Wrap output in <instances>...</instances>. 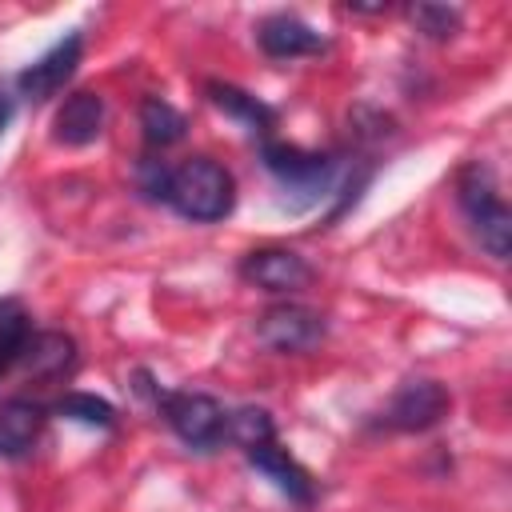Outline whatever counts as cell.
I'll return each mask as SVG.
<instances>
[{"mask_svg": "<svg viewBox=\"0 0 512 512\" xmlns=\"http://www.w3.org/2000/svg\"><path fill=\"white\" fill-rule=\"evenodd\" d=\"M160 200L172 204L184 220L212 224V220H224L232 212L236 184H232V172L224 164H216L212 156H192L180 168H168Z\"/></svg>", "mask_w": 512, "mask_h": 512, "instance_id": "1", "label": "cell"}, {"mask_svg": "<svg viewBox=\"0 0 512 512\" xmlns=\"http://www.w3.org/2000/svg\"><path fill=\"white\" fill-rule=\"evenodd\" d=\"M460 204H464V212H468V220H472L480 244H484L496 260H504V256H508V244H512V212H508V204H504L500 192H496L492 168L468 164V168L460 172Z\"/></svg>", "mask_w": 512, "mask_h": 512, "instance_id": "2", "label": "cell"}, {"mask_svg": "<svg viewBox=\"0 0 512 512\" xmlns=\"http://www.w3.org/2000/svg\"><path fill=\"white\" fill-rule=\"evenodd\" d=\"M264 164H268V172L280 180L284 192L304 196L300 204L320 200V196L332 188V180H336L332 156L300 152V148H292V144H264Z\"/></svg>", "mask_w": 512, "mask_h": 512, "instance_id": "3", "label": "cell"}, {"mask_svg": "<svg viewBox=\"0 0 512 512\" xmlns=\"http://www.w3.org/2000/svg\"><path fill=\"white\" fill-rule=\"evenodd\" d=\"M164 408V420L172 424V432L192 444V448H212L224 440V424H228V412L204 396V392H172L160 400Z\"/></svg>", "mask_w": 512, "mask_h": 512, "instance_id": "4", "label": "cell"}, {"mask_svg": "<svg viewBox=\"0 0 512 512\" xmlns=\"http://www.w3.org/2000/svg\"><path fill=\"white\" fill-rule=\"evenodd\" d=\"M452 408V396L444 384L436 380H408L392 404H388V424L400 428V432H424L432 424L444 420V412Z\"/></svg>", "mask_w": 512, "mask_h": 512, "instance_id": "5", "label": "cell"}, {"mask_svg": "<svg viewBox=\"0 0 512 512\" xmlns=\"http://www.w3.org/2000/svg\"><path fill=\"white\" fill-rule=\"evenodd\" d=\"M240 276L256 288H264V292H300L312 280V268L292 248H260V252L244 256Z\"/></svg>", "mask_w": 512, "mask_h": 512, "instance_id": "6", "label": "cell"}, {"mask_svg": "<svg viewBox=\"0 0 512 512\" xmlns=\"http://www.w3.org/2000/svg\"><path fill=\"white\" fill-rule=\"evenodd\" d=\"M76 64H80V36L68 32L60 44H52L36 64H28L16 76V88L28 100H48V96H56L64 88V80L76 72Z\"/></svg>", "mask_w": 512, "mask_h": 512, "instance_id": "7", "label": "cell"}, {"mask_svg": "<svg viewBox=\"0 0 512 512\" xmlns=\"http://www.w3.org/2000/svg\"><path fill=\"white\" fill-rule=\"evenodd\" d=\"M324 336V324L304 304H276L260 316V340L276 352H304Z\"/></svg>", "mask_w": 512, "mask_h": 512, "instance_id": "8", "label": "cell"}, {"mask_svg": "<svg viewBox=\"0 0 512 512\" xmlns=\"http://www.w3.org/2000/svg\"><path fill=\"white\" fill-rule=\"evenodd\" d=\"M100 132H104V100L96 92H72L52 120V136L68 148H84Z\"/></svg>", "mask_w": 512, "mask_h": 512, "instance_id": "9", "label": "cell"}, {"mask_svg": "<svg viewBox=\"0 0 512 512\" xmlns=\"http://www.w3.org/2000/svg\"><path fill=\"white\" fill-rule=\"evenodd\" d=\"M256 36H260V48L268 56H276V60H292V56H308V52H320L324 48V36L316 28H308L304 20L284 16V12L280 16H268L256 28Z\"/></svg>", "mask_w": 512, "mask_h": 512, "instance_id": "10", "label": "cell"}, {"mask_svg": "<svg viewBox=\"0 0 512 512\" xmlns=\"http://www.w3.org/2000/svg\"><path fill=\"white\" fill-rule=\"evenodd\" d=\"M248 464L252 468H260L284 496H292V500H300V504H308L312 500V480H308V472L284 452V448H276L272 440L268 444H256V448H248Z\"/></svg>", "mask_w": 512, "mask_h": 512, "instance_id": "11", "label": "cell"}, {"mask_svg": "<svg viewBox=\"0 0 512 512\" xmlns=\"http://www.w3.org/2000/svg\"><path fill=\"white\" fill-rule=\"evenodd\" d=\"M44 428V408L32 400H8L0 404V456H24Z\"/></svg>", "mask_w": 512, "mask_h": 512, "instance_id": "12", "label": "cell"}, {"mask_svg": "<svg viewBox=\"0 0 512 512\" xmlns=\"http://www.w3.org/2000/svg\"><path fill=\"white\" fill-rule=\"evenodd\" d=\"M20 360L28 364L32 376L52 380V376L72 372V364H76V344H72V336H64V332H32V340H28V348H24Z\"/></svg>", "mask_w": 512, "mask_h": 512, "instance_id": "13", "label": "cell"}, {"mask_svg": "<svg viewBox=\"0 0 512 512\" xmlns=\"http://www.w3.org/2000/svg\"><path fill=\"white\" fill-rule=\"evenodd\" d=\"M32 340V316L20 300H0V372H8Z\"/></svg>", "mask_w": 512, "mask_h": 512, "instance_id": "14", "label": "cell"}, {"mask_svg": "<svg viewBox=\"0 0 512 512\" xmlns=\"http://www.w3.org/2000/svg\"><path fill=\"white\" fill-rule=\"evenodd\" d=\"M208 100L220 108V112H228V116H236V120H244L252 132L260 128H268L272 124V108L268 104H260L252 92H244V88H236V84H208Z\"/></svg>", "mask_w": 512, "mask_h": 512, "instance_id": "15", "label": "cell"}, {"mask_svg": "<svg viewBox=\"0 0 512 512\" xmlns=\"http://www.w3.org/2000/svg\"><path fill=\"white\" fill-rule=\"evenodd\" d=\"M140 128H144V140L152 144V148H168V144H176L180 136H184V116H180V108H172L168 100H160V96H148L144 104H140Z\"/></svg>", "mask_w": 512, "mask_h": 512, "instance_id": "16", "label": "cell"}, {"mask_svg": "<svg viewBox=\"0 0 512 512\" xmlns=\"http://www.w3.org/2000/svg\"><path fill=\"white\" fill-rule=\"evenodd\" d=\"M224 436H232L244 448H256V444H268L272 440V420H268L264 408H240V412L228 416Z\"/></svg>", "mask_w": 512, "mask_h": 512, "instance_id": "17", "label": "cell"}, {"mask_svg": "<svg viewBox=\"0 0 512 512\" xmlns=\"http://www.w3.org/2000/svg\"><path fill=\"white\" fill-rule=\"evenodd\" d=\"M56 412H60V416H72V420H80V424H92V428H108L112 416H116L108 400L88 396V392H68V396L56 404Z\"/></svg>", "mask_w": 512, "mask_h": 512, "instance_id": "18", "label": "cell"}, {"mask_svg": "<svg viewBox=\"0 0 512 512\" xmlns=\"http://www.w3.org/2000/svg\"><path fill=\"white\" fill-rule=\"evenodd\" d=\"M412 20H416L420 32L432 36V40H444V36L460 32V12H456V8H444V4H416V8H412Z\"/></svg>", "mask_w": 512, "mask_h": 512, "instance_id": "19", "label": "cell"}, {"mask_svg": "<svg viewBox=\"0 0 512 512\" xmlns=\"http://www.w3.org/2000/svg\"><path fill=\"white\" fill-rule=\"evenodd\" d=\"M8 116H12V96L0 88V132H4V124H8Z\"/></svg>", "mask_w": 512, "mask_h": 512, "instance_id": "20", "label": "cell"}]
</instances>
